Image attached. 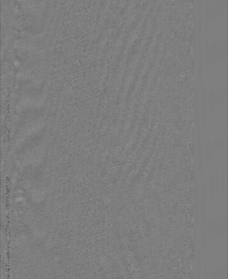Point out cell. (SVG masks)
I'll use <instances>...</instances> for the list:
<instances>
[{
    "instance_id": "obj_1",
    "label": "cell",
    "mask_w": 228,
    "mask_h": 279,
    "mask_svg": "<svg viewBox=\"0 0 228 279\" xmlns=\"http://www.w3.org/2000/svg\"><path fill=\"white\" fill-rule=\"evenodd\" d=\"M206 195L202 192V215L201 218L200 223V239L202 244L203 248H205L206 243V236H205V198Z\"/></svg>"
},
{
    "instance_id": "obj_2",
    "label": "cell",
    "mask_w": 228,
    "mask_h": 279,
    "mask_svg": "<svg viewBox=\"0 0 228 279\" xmlns=\"http://www.w3.org/2000/svg\"><path fill=\"white\" fill-rule=\"evenodd\" d=\"M194 191H195V209H196V226H198V218L199 213V193L198 189V182L195 179L194 182Z\"/></svg>"
},
{
    "instance_id": "obj_3",
    "label": "cell",
    "mask_w": 228,
    "mask_h": 279,
    "mask_svg": "<svg viewBox=\"0 0 228 279\" xmlns=\"http://www.w3.org/2000/svg\"><path fill=\"white\" fill-rule=\"evenodd\" d=\"M216 234L215 231V223L213 221V220H212L211 221L208 222V239H212L213 240L214 237V235Z\"/></svg>"
},
{
    "instance_id": "obj_4",
    "label": "cell",
    "mask_w": 228,
    "mask_h": 279,
    "mask_svg": "<svg viewBox=\"0 0 228 279\" xmlns=\"http://www.w3.org/2000/svg\"><path fill=\"white\" fill-rule=\"evenodd\" d=\"M227 219L225 215H223L221 219H220V225H221V234H222L223 236H225V234L227 232Z\"/></svg>"
},
{
    "instance_id": "obj_5",
    "label": "cell",
    "mask_w": 228,
    "mask_h": 279,
    "mask_svg": "<svg viewBox=\"0 0 228 279\" xmlns=\"http://www.w3.org/2000/svg\"><path fill=\"white\" fill-rule=\"evenodd\" d=\"M214 193L217 197H218L220 191V182H219V178L218 176V173H216L215 179L214 181Z\"/></svg>"
},
{
    "instance_id": "obj_6",
    "label": "cell",
    "mask_w": 228,
    "mask_h": 279,
    "mask_svg": "<svg viewBox=\"0 0 228 279\" xmlns=\"http://www.w3.org/2000/svg\"><path fill=\"white\" fill-rule=\"evenodd\" d=\"M208 193L210 194V198L213 199L214 195V179L213 177H211L210 180V184L208 186Z\"/></svg>"
},
{
    "instance_id": "obj_7",
    "label": "cell",
    "mask_w": 228,
    "mask_h": 279,
    "mask_svg": "<svg viewBox=\"0 0 228 279\" xmlns=\"http://www.w3.org/2000/svg\"><path fill=\"white\" fill-rule=\"evenodd\" d=\"M226 178V177L225 176V173L224 171H222V173H221V179H219V182H220V189L221 190V192L222 193H224V190H225V183H226V181H225V179Z\"/></svg>"
},
{
    "instance_id": "obj_8",
    "label": "cell",
    "mask_w": 228,
    "mask_h": 279,
    "mask_svg": "<svg viewBox=\"0 0 228 279\" xmlns=\"http://www.w3.org/2000/svg\"><path fill=\"white\" fill-rule=\"evenodd\" d=\"M201 255L200 251L199 250L197 255V278L198 279L200 278V272H201Z\"/></svg>"
},
{
    "instance_id": "obj_9",
    "label": "cell",
    "mask_w": 228,
    "mask_h": 279,
    "mask_svg": "<svg viewBox=\"0 0 228 279\" xmlns=\"http://www.w3.org/2000/svg\"><path fill=\"white\" fill-rule=\"evenodd\" d=\"M204 279H208V264L205 259H204Z\"/></svg>"
}]
</instances>
